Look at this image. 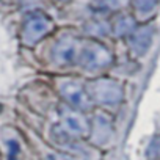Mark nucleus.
I'll use <instances>...</instances> for the list:
<instances>
[{"label":"nucleus","mask_w":160,"mask_h":160,"mask_svg":"<svg viewBox=\"0 0 160 160\" xmlns=\"http://www.w3.org/2000/svg\"><path fill=\"white\" fill-rule=\"evenodd\" d=\"M93 105L101 108H115L124 99V87L118 78L99 75L85 82Z\"/></svg>","instance_id":"1"},{"label":"nucleus","mask_w":160,"mask_h":160,"mask_svg":"<svg viewBox=\"0 0 160 160\" xmlns=\"http://www.w3.org/2000/svg\"><path fill=\"white\" fill-rule=\"evenodd\" d=\"M115 57L112 49L101 39L87 38L82 41L77 66L90 74H99L113 66Z\"/></svg>","instance_id":"2"},{"label":"nucleus","mask_w":160,"mask_h":160,"mask_svg":"<svg viewBox=\"0 0 160 160\" xmlns=\"http://www.w3.org/2000/svg\"><path fill=\"white\" fill-rule=\"evenodd\" d=\"M53 28V21L42 11H32L25 16L21 28V41L33 47L39 41H42Z\"/></svg>","instance_id":"3"},{"label":"nucleus","mask_w":160,"mask_h":160,"mask_svg":"<svg viewBox=\"0 0 160 160\" xmlns=\"http://www.w3.org/2000/svg\"><path fill=\"white\" fill-rule=\"evenodd\" d=\"M58 94L63 99V104L71 108L87 112L93 107L85 82L78 78H61L58 82Z\"/></svg>","instance_id":"4"},{"label":"nucleus","mask_w":160,"mask_h":160,"mask_svg":"<svg viewBox=\"0 0 160 160\" xmlns=\"http://www.w3.org/2000/svg\"><path fill=\"white\" fill-rule=\"evenodd\" d=\"M82 41L83 39H80L75 35H69V33L61 35L52 47V61H53V64L58 66V68L77 66Z\"/></svg>","instance_id":"5"},{"label":"nucleus","mask_w":160,"mask_h":160,"mask_svg":"<svg viewBox=\"0 0 160 160\" xmlns=\"http://www.w3.org/2000/svg\"><path fill=\"white\" fill-rule=\"evenodd\" d=\"M60 127L75 140L90 135V119L85 116V112L71 108L64 104L60 107Z\"/></svg>","instance_id":"6"},{"label":"nucleus","mask_w":160,"mask_h":160,"mask_svg":"<svg viewBox=\"0 0 160 160\" xmlns=\"http://www.w3.org/2000/svg\"><path fill=\"white\" fill-rule=\"evenodd\" d=\"M154 38H155V27L152 24L137 25V28L126 38L127 49L135 58H143L151 50Z\"/></svg>","instance_id":"7"},{"label":"nucleus","mask_w":160,"mask_h":160,"mask_svg":"<svg viewBox=\"0 0 160 160\" xmlns=\"http://www.w3.org/2000/svg\"><path fill=\"white\" fill-rule=\"evenodd\" d=\"M113 137V122L107 113H99L90 119V135L88 138L94 144H105Z\"/></svg>","instance_id":"8"},{"label":"nucleus","mask_w":160,"mask_h":160,"mask_svg":"<svg viewBox=\"0 0 160 160\" xmlns=\"http://www.w3.org/2000/svg\"><path fill=\"white\" fill-rule=\"evenodd\" d=\"M110 22V35L116 38H127L135 28H137V19L135 16L129 13H113V16L108 19Z\"/></svg>","instance_id":"9"},{"label":"nucleus","mask_w":160,"mask_h":160,"mask_svg":"<svg viewBox=\"0 0 160 160\" xmlns=\"http://www.w3.org/2000/svg\"><path fill=\"white\" fill-rule=\"evenodd\" d=\"M85 30L90 35V38L102 41L104 36L110 35V22H108V19H102V18L96 16L85 24Z\"/></svg>","instance_id":"10"},{"label":"nucleus","mask_w":160,"mask_h":160,"mask_svg":"<svg viewBox=\"0 0 160 160\" xmlns=\"http://www.w3.org/2000/svg\"><path fill=\"white\" fill-rule=\"evenodd\" d=\"M130 5L133 11L140 16H151L157 7H158V0H130Z\"/></svg>","instance_id":"11"},{"label":"nucleus","mask_w":160,"mask_h":160,"mask_svg":"<svg viewBox=\"0 0 160 160\" xmlns=\"http://www.w3.org/2000/svg\"><path fill=\"white\" fill-rule=\"evenodd\" d=\"M93 7L99 13H118L122 7V0H91Z\"/></svg>","instance_id":"12"},{"label":"nucleus","mask_w":160,"mask_h":160,"mask_svg":"<svg viewBox=\"0 0 160 160\" xmlns=\"http://www.w3.org/2000/svg\"><path fill=\"white\" fill-rule=\"evenodd\" d=\"M49 160H87V157L80 155L78 148H72V149H64V151L52 154Z\"/></svg>","instance_id":"13"},{"label":"nucleus","mask_w":160,"mask_h":160,"mask_svg":"<svg viewBox=\"0 0 160 160\" xmlns=\"http://www.w3.org/2000/svg\"><path fill=\"white\" fill-rule=\"evenodd\" d=\"M146 157L149 160H160V135L154 137L146 148Z\"/></svg>","instance_id":"14"},{"label":"nucleus","mask_w":160,"mask_h":160,"mask_svg":"<svg viewBox=\"0 0 160 160\" xmlns=\"http://www.w3.org/2000/svg\"><path fill=\"white\" fill-rule=\"evenodd\" d=\"M53 2H55L57 5H63V3H68L69 0H53Z\"/></svg>","instance_id":"15"}]
</instances>
